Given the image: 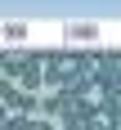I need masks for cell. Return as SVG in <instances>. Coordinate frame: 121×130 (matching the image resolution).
Listing matches in <instances>:
<instances>
[{
    "label": "cell",
    "instance_id": "obj_1",
    "mask_svg": "<svg viewBox=\"0 0 121 130\" xmlns=\"http://www.w3.org/2000/svg\"><path fill=\"white\" fill-rule=\"evenodd\" d=\"M67 36H72V40H99V27H94V23H72Z\"/></svg>",
    "mask_w": 121,
    "mask_h": 130
},
{
    "label": "cell",
    "instance_id": "obj_2",
    "mask_svg": "<svg viewBox=\"0 0 121 130\" xmlns=\"http://www.w3.org/2000/svg\"><path fill=\"white\" fill-rule=\"evenodd\" d=\"M0 40H27V23H0Z\"/></svg>",
    "mask_w": 121,
    "mask_h": 130
}]
</instances>
